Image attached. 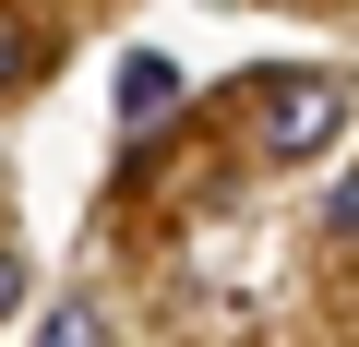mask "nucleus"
I'll return each mask as SVG.
<instances>
[{
  "instance_id": "nucleus-1",
  "label": "nucleus",
  "mask_w": 359,
  "mask_h": 347,
  "mask_svg": "<svg viewBox=\"0 0 359 347\" xmlns=\"http://www.w3.org/2000/svg\"><path fill=\"white\" fill-rule=\"evenodd\" d=\"M335 132H347V72H264V156L276 168H311Z\"/></svg>"
},
{
  "instance_id": "nucleus-2",
  "label": "nucleus",
  "mask_w": 359,
  "mask_h": 347,
  "mask_svg": "<svg viewBox=\"0 0 359 347\" xmlns=\"http://www.w3.org/2000/svg\"><path fill=\"white\" fill-rule=\"evenodd\" d=\"M168 108H180V60L168 48H132L120 60V132H156Z\"/></svg>"
},
{
  "instance_id": "nucleus-3",
  "label": "nucleus",
  "mask_w": 359,
  "mask_h": 347,
  "mask_svg": "<svg viewBox=\"0 0 359 347\" xmlns=\"http://www.w3.org/2000/svg\"><path fill=\"white\" fill-rule=\"evenodd\" d=\"M36 60H48V36H36L25 13H0V96H13V84H36Z\"/></svg>"
},
{
  "instance_id": "nucleus-4",
  "label": "nucleus",
  "mask_w": 359,
  "mask_h": 347,
  "mask_svg": "<svg viewBox=\"0 0 359 347\" xmlns=\"http://www.w3.org/2000/svg\"><path fill=\"white\" fill-rule=\"evenodd\" d=\"M36 347H108V311H96V299H60V311L36 323Z\"/></svg>"
},
{
  "instance_id": "nucleus-5",
  "label": "nucleus",
  "mask_w": 359,
  "mask_h": 347,
  "mask_svg": "<svg viewBox=\"0 0 359 347\" xmlns=\"http://www.w3.org/2000/svg\"><path fill=\"white\" fill-rule=\"evenodd\" d=\"M323 240H335V252H359V168L323 192Z\"/></svg>"
},
{
  "instance_id": "nucleus-6",
  "label": "nucleus",
  "mask_w": 359,
  "mask_h": 347,
  "mask_svg": "<svg viewBox=\"0 0 359 347\" xmlns=\"http://www.w3.org/2000/svg\"><path fill=\"white\" fill-rule=\"evenodd\" d=\"M25 311V252H0V323Z\"/></svg>"
}]
</instances>
